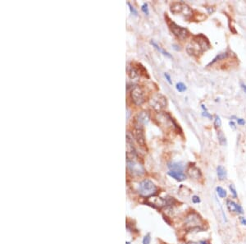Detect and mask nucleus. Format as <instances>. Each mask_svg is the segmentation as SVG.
Returning <instances> with one entry per match:
<instances>
[{"mask_svg":"<svg viewBox=\"0 0 246 244\" xmlns=\"http://www.w3.org/2000/svg\"><path fill=\"white\" fill-rule=\"evenodd\" d=\"M210 48V44L203 35H195L186 46V51L190 55L198 56Z\"/></svg>","mask_w":246,"mask_h":244,"instance_id":"f257e3e1","label":"nucleus"},{"mask_svg":"<svg viewBox=\"0 0 246 244\" xmlns=\"http://www.w3.org/2000/svg\"><path fill=\"white\" fill-rule=\"evenodd\" d=\"M185 226L188 230L190 231H195L196 232H200L202 230H204V220L200 216L199 214H198L195 211H191L188 214L184 220Z\"/></svg>","mask_w":246,"mask_h":244,"instance_id":"f03ea898","label":"nucleus"},{"mask_svg":"<svg viewBox=\"0 0 246 244\" xmlns=\"http://www.w3.org/2000/svg\"><path fill=\"white\" fill-rule=\"evenodd\" d=\"M158 188L156 185L153 183L149 179H144L143 180L138 187L139 194L144 197H150V196H154L157 193Z\"/></svg>","mask_w":246,"mask_h":244,"instance_id":"7ed1b4c3","label":"nucleus"},{"mask_svg":"<svg viewBox=\"0 0 246 244\" xmlns=\"http://www.w3.org/2000/svg\"><path fill=\"white\" fill-rule=\"evenodd\" d=\"M170 10L175 15H181L185 17H190L192 16L193 12L186 3L182 2H176L173 3L171 5Z\"/></svg>","mask_w":246,"mask_h":244,"instance_id":"20e7f679","label":"nucleus"},{"mask_svg":"<svg viewBox=\"0 0 246 244\" xmlns=\"http://www.w3.org/2000/svg\"><path fill=\"white\" fill-rule=\"evenodd\" d=\"M156 121L159 122V126H161L166 129L174 130L175 128H177V125L175 124L172 118L166 113L159 112V114L156 115Z\"/></svg>","mask_w":246,"mask_h":244,"instance_id":"39448f33","label":"nucleus"},{"mask_svg":"<svg viewBox=\"0 0 246 244\" xmlns=\"http://www.w3.org/2000/svg\"><path fill=\"white\" fill-rule=\"evenodd\" d=\"M127 169L130 173L134 176H143L145 173V169L144 166L137 160V158L135 159H127Z\"/></svg>","mask_w":246,"mask_h":244,"instance_id":"423d86ee","label":"nucleus"},{"mask_svg":"<svg viewBox=\"0 0 246 244\" xmlns=\"http://www.w3.org/2000/svg\"><path fill=\"white\" fill-rule=\"evenodd\" d=\"M149 105L156 111H161L167 107V98L160 93L154 94L149 100Z\"/></svg>","mask_w":246,"mask_h":244,"instance_id":"0eeeda50","label":"nucleus"},{"mask_svg":"<svg viewBox=\"0 0 246 244\" xmlns=\"http://www.w3.org/2000/svg\"><path fill=\"white\" fill-rule=\"evenodd\" d=\"M167 24H168V26H169L171 31L172 32L175 37L178 38L179 40H184L188 36L189 32L187 31V29L178 26L176 23L171 21L170 19H168V21H167Z\"/></svg>","mask_w":246,"mask_h":244,"instance_id":"6e6552de","label":"nucleus"},{"mask_svg":"<svg viewBox=\"0 0 246 244\" xmlns=\"http://www.w3.org/2000/svg\"><path fill=\"white\" fill-rule=\"evenodd\" d=\"M130 97L132 99V101L136 105H141L145 100L144 90L139 85H136L132 88L130 91Z\"/></svg>","mask_w":246,"mask_h":244,"instance_id":"1a4fd4ad","label":"nucleus"},{"mask_svg":"<svg viewBox=\"0 0 246 244\" xmlns=\"http://www.w3.org/2000/svg\"><path fill=\"white\" fill-rule=\"evenodd\" d=\"M133 135L139 145L141 146L145 145V136H144L143 125L139 124V123H136L135 125L133 128Z\"/></svg>","mask_w":246,"mask_h":244,"instance_id":"9d476101","label":"nucleus"},{"mask_svg":"<svg viewBox=\"0 0 246 244\" xmlns=\"http://www.w3.org/2000/svg\"><path fill=\"white\" fill-rule=\"evenodd\" d=\"M145 202H146V204H148L150 206H153V208H158V209H161V208L167 206L166 199L155 196H152L149 197Z\"/></svg>","mask_w":246,"mask_h":244,"instance_id":"9b49d317","label":"nucleus"},{"mask_svg":"<svg viewBox=\"0 0 246 244\" xmlns=\"http://www.w3.org/2000/svg\"><path fill=\"white\" fill-rule=\"evenodd\" d=\"M226 207L228 209L230 212H233V213L239 214V215H242L244 214V210L241 205L235 203L234 201L232 200H227L226 201Z\"/></svg>","mask_w":246,"mask_h":244,"instance_id":"f8f14e48","label":"nucleus"},{"mask_svg":"<svg viewBox=\"0 0 246 244\" xmlns=\"http://www.w3.org/2000/svg\"><path fill=\"white\" fill-rule=\"evenodd\" d=\"M187 174L190 179H194V180H198L202 177V173H201L200 169L195 165H192V166H190L188 168Z\"/></svg>","mask_w":246,"mask_h":244,"instance_id":"ddd939ff","label":"nucleus"},{"mask_svg":"<svg viewBox=\"0 0 246 244\" xmlns=\"http://www.w3.org/2000/svg\"><path fill=\"white\" fill-rule=\"evenodd\" d=\"M150 119V114L147 111H142L140 113H139L136 117V123L139 124L144 125L147 124Z\"/></svg>","mask_w":246,"mask_h":244,"instance_id":"4468645a","label":"nucleus"},{"mask_svg":"<svg viewBox=\"0 0 246 244\" xmlns=\"http://www.w3.org/2000/svg\"><path fill=\"white\" fill-rule=\"evenodd\" d=\"M167 174H168L170 177H172V179H175L176 181H179V182L184 181L185 179H186L185 174H184L182 172H178V171L170 170L169 172L167 173Z\"/></svg>","mask_w":246,"mask_h":244,"instance_id":"2eb2a0df","label":"nucleus"},{"mask_svg":"<svg viewBox=\"0 0 246 244\" xmlns=\"http://www.w3.org/2000/svg\"><path fill=\"white\" fill-rule=\"evenodd\" d=\"M217 174H218V177L219 180L222 181L224 179H226V176H227V173H226V170L225 169V168L221 165H219L218 168H217Z\"/></svg>","mask_w":246,"mask_h":244,"instance_id":"dca6fc26","label":"nucleus"},{"mask_svg":"<svg viewBox=\"0 0 246 244\" xmlns=\"http://www.w3.org/2000/svg\"><path fill=\"white\" fill-rule=\"evenodd\" d=\"M228 58V53H226V52H225V53H221V54H219L218 55H217L214 58H213V60H212V62H210L209 64L208 65V67H209L210 65H212V64H214V63L218 62V61L226 59V58Z\"/></svg>","mask_w":246,"mask_h":244,"instance_id":"f3484780","label":"nucleus"},{"mask_svg":"<svg viewBox=\"0 0 246 244\" xmlns=\"http://www.w3.org/2000/svg\"><path fill=\"white\" fill-rule=\"evenodd\" d=\"M168 167L172 171H178V172H182L184 170L183 165L180 163H172L168 165Z\"/></svg>","mask_w":246,"mask_h":244,"instance_id":"a211bd4d","label":"nucleus"},{"mask_svg":"<svg viewBox=\"0 0 246 244\" xmlns=\"http://www.w3.org/2000/svg\"><path fill=\"white\" fill-rule=\"evenodd\" d=\"M128 75L131 79H136V78L139 77V72L136 68H133V67H130L128 68Z\"/></svg>","mask_w":246,"mask_h":244,"instance_id":"6ab92c4d","label":"nucleus"},{"mask_svg":"<svg viewBox=\"0 0 246 244\" xmlns=\"http://www.w3.org/2000/svg\"><path fill=\"white\" fill-rule=\"evenodd\" d=\"M151 45H153V47L156 48V49H158L160 53H162V54H163V55H165V56H167V57H168V58H172V55H171L169 53H167V51H165L163 48H161V46H159L157 43H155L154 41H153V40L151 41Z\"/></svg>","mask_w":246,"mask_h":244,"instance_id":"aec40b11","label":"nucleus"},{"mask_svg":"<svg viewBox=\"0 0 246 244\" xmlns=\"http://www.w3.org/2000/svg\"><path fill=\"white\" fill-rule=\"evenodd\" d=\"M218 142L220 143L221 145H226V136L223 134V132L221 131H218Z\"/></svg>","mask_w":246,"mask_h":244,"instance_id":"412c9836","label":"nucleus"},{"mask_svg":"<svg viewBox=\"0 0 246 244\" xmlns=\"http://www.w3.org/2000/svg\"><path fill=\"white\" fill-rule=\"evenodd\" d=\"M216 191H217L218 195L220 196L221 198H225V197H226V191L224 188H222L221 187H217Z\"/></svg>","mask_w":246,"mask_h":244,"instance_id":"4be33fe9","label":"nucleus"},{"mask_svg":"<svg viewBox=\"0 0 246 244\" xmlns=\"http://www.w3.org/2000/svg\"><path fill=\"white\" fill-rule=\"evenodd\" d=\"M214 126H215L216 128H220L221 126V120L220 117L218 115H215V117H214Z\"/></svg>","mask_w":246,"mask_h":244,"instance_id":"5701e85b","label":"nucleus"},{"mask_svg":"<svg viewBox=\"0 0 246 244\" xmlns=\"http://www.w3.org/2000/svg\"><path fill=\"white\" fill-rule=\"evenodd\" d=\"M176 89L179 92H184L185 91H186V86L182 82H179L176 84Z\"/></svg>","mask_w":246,"mask_h":244,"instance_id":"b1692460","label":"nucleus"},{"mask_svg":"<svg viewBox=\"0 0 246 244\" xmlns=\"http://www.w3.org/2000/svg\"><path fill=\"white\" fill-rule=\"evenodd\" d=\"M229 189L230 191H231V192L233 197H234V198H236V197H237V192H236V189H235V186L233 184H231L229 186Z\"/></svg>","mask_w":246,"mask_h":244,"instance_id":"393cba45","label":"nucleus"},{"mask_svg":"<svg viewBox=\"0 0 246 244\" xmlns=\"http://www.w3.org/2000/svg\"><path fill=\"white\" fill-rule=\"evenodd\" d=\"M150 241H151L150 233H147L146 235L144 236V239H143V244H150Z\"/></svg>","mask_w":246,"mask_h":244,"instance_id":"a878e982","label":"nucleus"},{"mask_svg":"<svg viewBox=\"0 0 246 244\" xmlns=\"http://www.w3.org/2000/svg\"><path fill=\"white\" fill-rule=\"evenodd\" d=\"M202 108H203V109H204V112H203V115L205 117H207V118H208V119H212V116L210 115L209 114H208V112L207 111V109L206 107H204V105H202Z\"/></svg>","mask_w":246,"mask_h":244,"instance_id":"bb28decb","label":"nucleus"},{"mask_svg":"<svg viewBox=\"0 0 246 244\" xmlns=\"http://www.w3.org/2000/svg\"><path fill=\"white\" fill-rule=\"evenodd\" d=\"M192 202L194 203V204H198V203H200L201 202V200L200 198H199V196H192Z\"/></svg>","mask_w":246,"mask_h":244,"instance_id":"cd10ccee","label":"nucleus"},{"mask_svg":"<svg viewBox=\"0 0 246 244\" xmlns=\"http://www.w3.org/2000/svg\"><path fill=\"white\" fill-rule=\"evenodd\" d=\"M142 11L144 12V13L146 15H149V8H148V4L147 3H144L143 5H142Z\"/></svg>","mask_w":246,"mask_h":244,"instance_id":"c85d7f7f","label":"nucleus"},{"mask_svg":"<svg viewBox=\"0 0 246 244\" xmlns=\"http://www.w3.org/2000/svg\"><path fill=\"white\" fill-rule=\"evenodd\" d=\"M127 4H128V6H129V8H130V12H131L132 14L136 15V16L138 14V12H137V11H136V9L134 8L133 6L131 5L130 3H128Z\"/></svg>","mask_w":246,"mask_h":244,"instance_id":"c756f323","label":"nucleus"},{"mask_svg":"<svg viewBox=\"0 0 246 244\" xmlns=\"http://www.w3.org/2000/svg\"><path fill=\"white\" fill-rule=\"evenodd\" d=\"M237 122H238V124H240V125L245 124V121H244V119H237Z\"/></svg>","mask_w":246,"mask_h":244,"instance_id":"7c9ffc66","label":"nucleus"},{"mask_svg":"<svg viewBox=\"0 0 246 244\" xmlns=\"http://www.w3.org/2000/svg\"><path fill=\"white\" fill-rule=\"evenodd\" d=\"M164 77L167 78V82H169L170 84H172V80H171V77L169 76V74L165 73V74H164Z\"/></svg>","mask_w":246,"mask_h":244,"instance_id":"2f4dec72","label":"nucleus"},{"mask_svg":"<svg viewBox=\"0 0 246 244\" xmlns=\"http://www.w3.org/2000/svg\"><path fill=\"white\" fill-rule=\"evenodd\" d=\"M240 221H241V223L243 225H246V218H244V217H241L240 218Z\"/></svg>","mask_w":246,"mask_h":244,"instance_id":"473e14b6","label":"nucleus"},{"mask_svg":"<svg viewBox=\"0 0 246 244\" xmlns=\"http://www.w3.org/2000/svg\"><path fill=\"white\" fill-rule=\"evenodd\" d=\"M241 88H242V90L244 91V92L246 94V85L244 84V83H241Z\"/></svg>","mask_w":246,"mask_h":244,"instance_id":"72a5a7b5","label":"nucleus"},{"mask_svg":"<svg viewBox=\"0 0 246 244\" xmlns=\"http://www.w3.org/2000/svg\"><path fill=\"white\" fill-rule=\"evenodd\" d=\"M230 126H231V128H232L233 129H235V122H233V121H231V122H230Z\"/></svg>","mask_w":246,"mask_h":244,"instance_id":"f704fd0d","label":"nucleus"},{"mask_svg":"<svg viewBox=\"0 0 246 244\" xmlns=\"http://www.w3.org/2000/svg\"><path fill=\"white\" fill-rule=\"evenodd\" d=\"M198 244H209L207 241H200L198 242Z\"/></svg>","mask_w":246,"mask_h":244,"instance_id":"c9c22d12","label":"nucleus"},{"mask_svg":"<svg viewBox=\"0 0 246 244\" xmlns=\"http://www.w3.org/2000/svg\"><path fill=\"white\" fill-rule=\"evenodd\" d=\"M187 244H198V243H196V242H188Z\"/></svg>","mask_w":246,"mask_h":244,"instance_id":"e433bc0d","label":"nucleus"},{"mask_svg":"<svg viewBox=\"0 0 246 244\" xmlns=\"http://www.w3.org/2000/svg\"><path fill=\"white\" fill-rule=\"evenodd\" d=\"M126 244H130V242H126Z\"/></svg>","mask_w":246,"mask_h":244,"instance_id":"4c0bfd02","label":"nucleus"}]
</instances>
